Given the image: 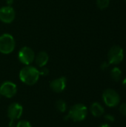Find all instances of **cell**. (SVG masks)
<instances>
[{"instance_id":"6da1fadb","label":"cell","mask_w":126,"mask_h":127,"mask_svg":"<svg viewBox=\"0 0 126 127\" xmlns=\"http://www.w3.org/2000/svg\"><path fill=\"white\" fill-rule=\"evenodd\" d=\"M19 79L20 80L28 86H33L37 83L39 78V70L31 65H26L21 69L19 71Z\"/></svg>"},{"instance_id":"7a4b0ae2","label":"cell","mask_w":126,"mask_h":127,"mask_svg":"<svg viewBox=\"0 0 126 127\" xmlns=\"http://www.w3.org/2000/svg\"><path fill=\"white\" fill-rule=\"evenodd\" d=\"M87 107L82 103H78L74 105L70 109L68 115L65 118V120H71L74 122H79L84 121L87 117Z\"/></svg>"},{"instance_id":"3957f363","label":"cell","mask_w":126,"mask_h":127,"mask_svg":"<svg viewBox=\"0 0 126 127\" xmlns=\"http://www.w3.org/2000/svg\"><path fill=\"white\" fill-rule=\"evenodd\" d=\"M15 47V39L11 34L3 33L0 36V53L9 54L14 51Z\"/></svg>"},{"instance_id":"277c9868","label":"cell","mask_w":126,"mask_h":127,"mask_svg":"<svg viewBox=\"0 0 126 127\" xmlns=\"http://www.w3.org/2000/svg\"><path fill=\"white\" fill-rule=\"evenodd\" d=\"M23 113L22 106L18 103H11L7 108V116L10 118V121L9 124L10 127H16V121L19 119Z\"/></svg>"},{"instance_id":"5b68a950","label":"cell","mask_w":126,"mask_h":127,"mask_svg":"<svg viewBox=\"0 0 126 127\" xmlns=\"http://www.w3.org/2000/svg\"><path fill=\"white\" fill-rule=\"evenodd\" d=\"M102 99L105 104L109 107H115L120 102L119 94L112 89H108L102 94Z\"/></svg>"},{"instance_id":"8992f818","label":"cell","mask_w":126,"mask_h":127,"mask_svg":"<svg viewBox=\"0 0 126 127\" xmlns=\"http://www.w3.org/2000/svg\"><path fill=\"white\" fill-rule=\"evenodd\" d=\"M124 58L123 49L119 45H114L111 48L108 53V63L111 65L120 64Z\"/></svg>"},{"instance_id":"52a82bcc","label":"cell","mask_w":126,"mask_h":127,"mask_svg":"<svg viewBox=\"0 0 126 127\" xmlns=\"http://www.w3.org/2000/svg\"><path fill=\"white\" fill-rule=\"evenodd\" d=\"M35 56V53L32 48L27 46H25L19 50L18 54V59L22 64L29 65L34 61Z\"/></svg>"},{"instance_id":"ba28073f","label":"cell","mask_w":126,"mask_h":127,"mask_svg":"<svg viewBox=\"0 0 126 127\" xmlns=\"http://www.w3.org/2000/svg\"><path fill=\"white\" fill-rule=\"evenodd\" d=\"M16 17L15 10L11 6H3L0 8V21L5 24L13 22Z\"/></svg>"},{"instance_id":"9c48e42d","label":"cell","mask_w":126,"mask_h":127,"mask_svg":"<svg viewBox=\"0 0 126 127\" xmlns=\"http://www.w3.org/2000/svg\"><path fill=\"white\" fill-rule=\"evenodd\" d=\"M17 92L16 85L10 81L4 82L0 86V94L7 98L13 97Z\"/></svg>"},{"instance_id":"30bf717a","label":"cell","mask_w":126,"mask_h":127,"mask_svg":"<svg viewBox=\"0 0 126 127\" xmlns=\"http://www.w3.org/2000/svg\"><path fill=\"white\" fill-rule=\"evenodd\" d=\"M66 85L67 79L65 77H61L52 80L50 83V87L54 92L61 93L65 89Z\"/></svg>"},{"instance_id":"8fae6325","label":"cell","mask_w":126,"mask_h":127,"mask_svg":"<svg viewBox=\"0 0 126 127\" xmlns=\"http://www.w3.org/2000/svg\"><path fill=\"white\" fill-rule=\"evenodd\" d=\"M48 60H49V56H48V53L45 51L39 52L36 54V56H35V59H34L36 64L39 68L45 67L47 65V63H48Z\"/></svg>"},{"instance_id":"7c38bea8","label":"cell","mask_w":126,"mask_h":127,"mask_svg":"<svg viewBox=\"0 0 126 127\" xmlns=\"http://www.w3.org/2000/svg\"><path fill=\"white\" fill-rule=\"evenodd\" d=\"M90 110H91V114L94 117H97V118L103 115V114L105 112L103 106L100 103H97V102L92 103V105L91 106Z\"/></svg>"},{"instance_id":"4fadbf2b","label":"cell","mask_w":126,"mask_h":127,"mask_svg":"<svg viewBox=\"0 0 126 127\" xmlns=\"http://www.w3.org/2000/svg\"><path fill=\"white\" fill-rule=\"evenodd\" d=\"M122 77V71L118 67H114L111 71V77L113 80L118 82L120 80Z\"/></svg>"},{"instance_id":"5bb4252c","label":"cell","mask_w":126,"mask_h":127,"mask_svg":"<svg viewBox=\"0 0 126 127\" xmlns=\"http://www.w3.org/2000/svg\"><path fill=\"white\" fill-rule=\"evenodd\" d=\"M56 109L60 112H65L67 109V104L63 100H58L55 104Z\"/></svg>"},{"instance_id":"9a60e30c","label":"cell","mask_w":126,"mask_h":127,"mask_svg":"<svg viewBox=\"0 0 126 127\" xmlns=\"http://www.w3.org/2000/svg\"><path fill=\"white\" fill-rule=\"evenodd\" d=\"M109 4H110V0H97V5L101 10L107 8Z\"/></svg>"},{"instance_id":"2e32d148","label":"cell","mask_w":126,"mask_h":127,"mask_svg":"<svg viewBox=\"0 0 126 127\" xmlns=\"http://www.w3.org/2000/svg\"><path fill=\"white\" fill-rule=\"evenodd\" d=\"M16 127H32V126L27 121H20L16 123Z\"/></svg>"},{"instance_id":"e0dca14e","label":"cell","mask_w":126,"mask_h":127,"mask_svg":"<svg viewBox=\"0 0 126 127\" xmlns=\"http://www.w3.org/2000/svg\"><path fill=\"white\" fill-rule=\"evenodd\" d=\"M39 75L45 77L49 74V70L45 67H42V68H41L40 70H39Z\"/></svg>"},{"instance_id":"ac0fdd59","label":"cell","mask_w":126,"mask_h":127,"mask_svg":"<svg viewBox=\"0 0 126 127\" xmlns=\"http://www.w3.org/2000/svg\"><path fill=\"white\" fill-rule=\"evenodd\" d=\"M120 113L123 115L126 116V103H124L120 105Z\"/></svg>"},{"instance_id":"d6986e66","label":"cell","mask_w":126,"mask_h":127,"mask_svg":"<svg viewBox=\"0 0 126 127\" xmlns=\"http://www.w3.org/2000/svg\"><path fill=\"white\" fill-rule=\"evenodd\" d=\"M105 119L108 121H110V122H114V121H115L114 116L112 115H110V114L105 115Z\"/></svg>"},{"instance_id":"ffe728a7","label":"cell","mask_w":126,"mask_h":127,"mask_svg":"<svg viewBox=\"0 0 126 127\" xmlns=\"http://www.w3.org/2000/svg\"><path fill=\"white\" fill-rule=\"evenodd\" d=\"M109 65H110V64H109L108 63H107V62H103V63L101 64L100 68H101V69H102V71H105V70H107V69L108 68Z\"/></svg>"},{"instance_id":"44dd1931","label":"cell","mask_w":126,"mask_h":127,"mask_svg":"<svg viewBox=\"0 0 126 127\" xmlns=\"http://www.w3.org/2000/svg\"><path fill=\"white\" fill-rule=\"evenodd\" d=\"M6 3L8 6H11L13 4V0H6Z\"/></svg>"},{"instance_id":"7402d4cb","label":"cell","mask_w":126,"mask_h":127,"mask_svg":"<svg viewBox=\"0 0 126 127\" xmlns=\"http://www.w3.org/2000/svg\"><path fill=\"white\" fill-rule=\"evenodd\" d=\"M99 127H111V126L108 124H103L100 125Z\"/></svg>"},{"instance_id":"603a6c76","label":"cell","mask_w":126,"mask_h":127,"mask_svg":"<svg viewBox=\"0 0 126 127\" xmlns=\"http://www.w3.org/2000/svg\"><path fill=\"white\" fill-rule=\"evenodd\" d=\"M123 86H125L126 88V77L123 80Z\"/></svg>"},{"instance_id":"cb8c5ba5","label":"cell","mask_w":126,"mask_h":127,"mask_svg":"<svg viewBox=\"0 0 126 127\" xmlns=\"http://www.w3.org/2000/svg\"><path fill=\"white\" fill-rule=\"evenodd\" d=\"M1 94H0V97H1Z\"/></svg>"},{"instance_id":"d4e9b609","label":"cell","mask_w":126,"mask_h":127,"mask_svg":"<svg viewBox=\"0 0 126 127\" xmlns=\"http://www.w3.org/2000/svg\"></svg>"}]
</instances>
